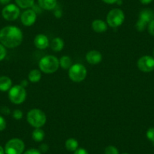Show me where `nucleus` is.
Instances as JSON below:
<instances>
[{
    "mask_svg": "<svg viewBox=\"0 0 154 154\" xmlns=\"http://www.w3.org/2000/svg\"><path fill=\"white\" fill-rule=\"evenodd\" d=\"M23 41V32L15 26H7L0 30V42L8 48L19 46Z\"/></svg>",
    "mask_w": 154,
    "mask_h": 154,
    "instance_id": "obj_1",
    "label": "nucleus"
},
{
    "mask_svg": "<svg viewBox=\"0 0 154 154\" xmlns=\"http://www.w3.org/2000/svg\"><path fill=\"white\" fill-rule=\"evenodd\" d=\"M59 60L53 55H47L42 57L38 62V67L44 73H54L58 69Z\"/></svg>",
    "mask_w": 154,
    "mask_h": 154,
    "instance_id": "obj_2",
    "label": "nucleus"
},
{
    "mask_svg": "<svg viewBox=\"0 0 154 154\" xmlns=\"http://www.w3.org/2000/svg\"><path fill=\"white\" fill-rule=\"evenodd\" d=\"M26 120L30 125L35 128L43 126L47 120L46 115L39 109H32L27 112Z\"/></svg>",
    "mask_w": 154,
    "mask_h": 154,
    "instance_id": "obj_3",
    "label": "nucleus"
},
{
    "mask_svg": "<svg viewBox=\"0 0 154 154\" xmlns=\"http://www.w3.org/2000/svg\"><path fill=\"white\" fill-rule=\"evenodd\" d=\"M125 20V14L119 8L110 10L106 15V23L109 26L116 28L121 26Z\"/></svg>",
    "mask_w": 154,
    "mask_h": 154,
    "instance_id": "obj_4",
    "label": "nucleus"
},
{
    "mask_svg": "<svg viewBox=\"0 0 154 154\" xmlns=\"http://www.w3.org/2000/svg\"><path fill=\"white\" fill-rule=\"evenodd\" d=\"M69 79L75 82H80L86 78L87 69L84 65L75 63L71 66L68 72Z\"/></svg>",
    "mask_w": 154,
    "mask_h": 154,
    "instance_id": "obj_5",
    "label": "nucleus"
},
{
    "mask_svg": "<svg viewBox=\"0 0 154 154\" xmlns=\"http://www.w3.org/2000/svg\"><path fill=\"white\" fill-rule=\"evenodd\" d=\"M8 97L11 103L14 104H20L24 102L26 97V91L24 87L20 85L11 87L8 91Z\"/></svg>",
    "mask_w": 154,
    "mask_h": 154,
    "instance_id": "obj_6",
    "label": "nucleus"
},
{
    "mask_svg": "<svg viewBox=\"0 0 154 154\" xmlns=\"http://www.w3.org/2000/svg\"><path fill=\"white\" fill-rule=\"evenodd\" d=\"M154 20V11L146 8L142 10L139 14V18L135 24V28L139 32H143L151 20Z\"/></svg>",
    "mask_w": 154,
    "mask_h": 154,
    "instance_id": "obj_7",
    "label": "nucleus"
},
{
    "mask_svg": "<svg viewBox=\"0 0 154 154\" xmlns=\"http://www.w3.org/2000/svg\"><path fill=\"white\" fill-rule=\"evenodd\" d=\"M25 144L19 138H12L8 140L5 146V154H22L24 151Z\"/></svg>",
    "mask_w": 154,
    "mask_h": 154,
    "instance_id": "obj_8",
    "label": "nucleus"
},
{
    "mask_svg": "<svg viewBox=\"0 0 154 154\" xmlns=\"http://www.w3.org/2000/svg\"><path fill=\"white\" fill-rule=\"evenodd\" d=\"M20 14V8L14 4H8L5 5L2 11V15L3 18L8 21H14L17 20Z\"/></svg>",
    "mask_w": 154,
    "mask_h": 154,
    "instance_id": "obj_9",
    "label": "nucleus"
},
{
    "mask_svg": "<svg viewBox=\"0 0 154 154\" xmlns=\"http://www.w3.org/2000/svg\"><path fill=\"white\" fill-rule=\"evenodd\" d=\"M137 67L143 72H152L154 69V57L145 55L140 57L137 60Z\"/></svg>",
    "mask_w": 154,
    "mask_h": 154,
    "instance_id": "obj_10",
    "label": "nucleus"
},
{
    "mask_svg": "<svg viewBox=\"0 0 154 154\" xmlns=\"http://www.w3.org/2000/svg\"><path fill=\"white\" fill-rule=\"evenodd\" d=\"M20 20L24 26H32L36 20V12L33 9H26L20 15Z\"/></svg>",
    "mask_w": 154,
    "mask_h": 154,
    "instance_id": "obj_11",
    "label": "nucleus"
},
{
    "mask_svg": "<svg viewBox=\"0 0 154 154\" xmlns=\"http://www.w3.org/2000/svg\"><path fill=\"white\" fill-rule=\"evenodd\" d=\"M34 45L38 49H45L49 45L48 37L44 34H38L34 38Z\"/></svg>",
    "mask_w": 154,
    "mask_h": 154,
    "instance_id": "obj_12",
    "label": "nucleus"
},
{
    "mask_svg": "<svg viewBox=\"0 0 154 154\" xmlns=\"http://www.w3.org/2000/svg\"><path fill=\"white\" fill-rule=\"evenodd\" d=\"M85 58H86L87 62L90 64H97L102 60V54L100 51L92 50L87 53Z\"/></svg>",
    "mask_w": 154,
    "mask_h": 154,
    "instance_id": "obj_13",
    "label": "nucleus"
},
{
    "mask_svg": "<svg viewBox=\"0 0 154 154\" xmlns=\"http://www.w3.org/2000/svg\"><path fill=\"white\" fill-rule=\"evenodd\" d=\"M38 4L42 9L51 11L57 6V0H38Z\"/></svg>",
    "mask_w": 154,
    "mask_h": 154,
    "instance_id": "obj_14",
    "label": "nucleus"
},
{
    "mask_svg": "<svg viewBox=\"0 0 154 154\" xmlns=\"http://www.w3.org/2000/svg\"><path fill=\"white\" fill-rule=\"evenodd\" d=\"M93 30L96 32H103L107 29V25L102 20H94L91 23Z\"/></svg>",
    "mask_w": 154,
    "mask_h": 154,
    "instance_id": "obj_15",
    "label": "nucleus"
},
{
    "mask_svg": "<svg viewBox=\"0 0 154 154\" xmlns=\"http://www.w3.org/2000/svg\"><path fill=\"white\" fill-rule=\"evenodd\" d=\"M12 85V81L9 77L2 75L0 76V91H9Z\"/></svg>",
    "mask_w": 154,
    "mask_h": 154,
    "instance_id": "obj_16",
    "label": "nucleus"
},
{
    "mask_svg": "<svg viewBox=\"0 0 154 154\" xmlns=\"http://www.w3.org/2000/svg\"><path fill=\"white\" fill-rule=\"evenodd\" d=\"M64 46V42L61 38L56 37L51 42V48L54 51H60Z\"/></svg>",
    "mask_w": 154,
    "mask_h": 154,
    "instance_id": "obj_17",
    "label": "nucleus"
},
{
    "mask_svg": "<svg viewBox=\"0 0 154 154\" xmlns=\"http://www.w3.org/2000/svg\"><path fill=\"white\" fill-rule=\"evenodd\" d=\"M79 146V143L75 139L69 138L65 142V147L69 152H75Z\"/></svg>",
    "mask_w": 154,
    "mask_h": 154,
    "instance_id": "obj_18",
    "label": "nucleus"
},
{
    "mask_svg": "<svg viewBox=\"0 0 154 154\" xmlns=\"http://www.w3.org/2000/svg\"><path fill=\"white\" fill-rule=\"evenodd\" d=\"M41 78H42V74L38 69H32L28 74V79L31 82H33V83L39 82Z\"/></svg>",
    "mask_w": 154,
    "mask_h": 154,
    "instance_id": "obj_19",
    "label": "nucleus"
},
{
    "mask_svg": "<svg viewBox=\"0 0 154 154\" xmlns=\"http://www.w3.org/2000/svg\"><path fill=\"white\" fill-rule=\"evenodd\" d=\"M45 137V132L43 130L39 128H35L32 133V140L36 142H41L43 140Z\"/></svg>",
    "mask_w": 154,
    "mask_h": 154,
    "instance_id": "obj_20",
    "label": "nucleus"
},
{
    "mask_svg": "<svg viewBox=\"0 0 154 154\" xmlns=\"http://www.w3.org/2000/svg\"><path fill=\"white\" fill-rule=\"evenodd\" d=\"M59 63L60 66L64 69H69L72 66V60L69 56H62L60 59L59 60Z\"/></svg>",
    "mask_w": 154,
    "mask_h": 154,
    "instance_id": "obj_21",
    "label": "nucleus"
},
{
    "mask_svg": "<svg viewBox=\"0 0 154 154\" xmlns=\"http://www.w3.org/2000/svg\"><path fill=\"white\" fill-rule=\"evenodd\" d=\"M34 2L35 0H15L17 6L23 9H26L33 6Z\"/></svg>",
    "mask_w": 154,
    "mask_h": 154,
    "instance_id": "obj_22",
    "label": "nucleus"
},
{
    "mask_svg": "<svg viewBox=\"0 0 154 154\" xmlns=\"http://www.w3.org/2000/svg\"><path fill=\"white\" fill-rule=\"evenodd\" d=\"M104 154H119V151L116 146L110 145L106 146L104 150Z\"/></svg>",
    "mask_w": 154,
    "mask_h": 154,
    "instance_id": "obj_23",
    "label": "nucleus"
},
{
    "mask_svg": "<svg viewBox=\"0 0 154 154\" xmlns=\"http://www.w3.org/2000/svg\"><path fill=\"white\" fill-rule=\"evenodd\" d=\"M146 137L154 144V128H149L146 131Z\"/></svg>",
    "mask_w": 154,
    "mask_h": 154,
    "instance_id": "obj_24",
    "label": "nucleus"
},
{
    "mask_svg": "<svg viewBox=\"0 0 154 154\" xmlns=\"http://www.w3.org/2000/svg\"><path fill=\"white\" fill-rule=\"evenodd\" d=\"M13 117L14 118L17 120H20V119L23 118V112L20 109H15V110L13 112Z\"/></svg>",
    "mask_w": 154,
    "mask_h": 154,
    "instance_id": "obj_25",
    "label": "nucleus"
},
{
    "mask_svg": "<svg viewBox=\"0 0 154 154\" xmlns=\"http://www.w3.org/2000/svg\"><path fill=\"white\" fill-rule=\"evenodd\" d=\"M6 54L7 51L6 49H5V47L2 44H0V61L5 59Z\"/></svg>",
    "mask_w": 154,
    "mask_h": 154,
    "instance_id": "obj_26",
    "label": "nucleus"
},
{
    "mask_svg": "<svg viewBox=\"0 0 154 154\" xmlns=\"http://www.w3.org/2000/svg\"><path fill=\"white\" fill-rule=\"evenodd\" d=\"M147 29L149 33L151 35L154 36V20H151L147 25Z\"/></svg>",
    "mask_w": 154,
    "mask_h": 154,
    "instance_id": "obj_27",
    "label": "nucleus"
},
{
    "mask_svg": "<svg viewBox=\"0 0 154 154\" xmlns=\"http://www.w3.org/2000/svg\"><path fill=\"white\" fill-rule=\"evenodd\" d=\"M5 128H6V121L2 116H0V131L5 130Z\"/></svg>",
    "mask_w": 154,
    "mask_h": 154,
    "instance_id": "obj_28",
    "label": "nucleus"
},
{
    "mask_svg": "<svg viewBox=\"0 0 154 154\" xmlns=\"http://www.w3.org/2000/svg\"><path fill=\"white\" fill-rule=\"evenodd\" d=\"M23 154H41V152L37 149L31 148V149H29L26 152H23Z\"/></svg>",
    "mask_w": 154,
    "mask_h": 154,
    "instance_id": "obj_29",
    "label": "nucleus"
},
{
    "mask_svg": "<svg viewBox=\"0 0 154 154\" xmlns=\"http://www.w3.org/2000/svg\"><path fill=\"white\" fill-rule=\"evenodd\" d=\"M73 154H88V152L85 149H83V148H78L74 152Z\"/></svg>",
    "mask_w": 154,
    "mask_h": 154,
    "instance_id": "obj_30",
    "label": "nucleus"
},
{
    "mask_svg": "<svg viewBox=\"0 0 154 154\" xmlns=\"http://www.w3.org/2000/svg\"><path fill=\"white\" fill-rule=\"evenodd\" d=\"M1 112L3 114H5V115H8L10 113V109H8L7 106H3V107L1 109Z\"/></svg>",
    "mask_w": 154,
    "mask_h": 154,
    "instance_id": "obj_31",
    "label": "nucleus"
},
{
    "mask_svg": "<svg viewBox=\"0 0 154 154\" xmlns=\"http://www.w3.org/2000/svg\"><path fill=\"white\" fill-rule=\"evenodd\" d=\"M103 2L106 4H109V5H112V4H115L116 3L118 0H102Z\"/></svg>",
    "mask_w": 154,
    "mask_h": 154,
    "instance_id": "obj_32",
    "label": "nucleus"
},
{
    "mask_svg": "<svg viewBox=\"0 0 154 154\" xmlns=\"http://www.w3.org/2000/svg\"><path fill=\"white\" fill-rule=\"evenodd\" d=\"M152 0H140V3L143 5H148V4L151 3Z\"/></svg>",
    "mask_w": 154,
    "mask_h": 154,
    "instance_id": "obj_33",
    "label": "nucleus"
},
{
    "mask_svg": "<svg viewBox=\"0 0 154 154\" xmlns=\"http://www.w3.org/2000/svg\"><path fill=\"white\" fill-rule=\"evenodd\" d=\"M11 2V0H0V4H2V5H8Z\"/></svg>",
    "mask_w": 154,
    "mask_h": 154,
    "instance_id": "obj_34",
    "label": "nucleus"
},
{
    "mask_svg": "<svg viewBox=\"0 0 154 154\" xmlns=\"http://www.w3.org/2000/svg\"><path fill=\"white\" fill-rule=\"evenodd\" d=\"M54 15L56 16V17H60L62 15V12L61 11H59V10H57V11H55V12H54Z\"/></svg>",
    "mask_w": 154,
    "mask_h": 154,
    "instance_id": "obj_35",
    "label": "nucleus"
},
{
    "mask_svg": "<svg viewBox=\"0 0 154 154\" xmlns=\"http://www.w3.org/2000/svg\"><path fill=\"white\" fill-rule=\"evenodd\" d=\"M0 154H5V149L2 146H0Z\"/></svg>",
    "mask_w": 154,
    "mask_h": 154,
    "instance_id": "obj_36",
    "label": "nucleus"
},
{
    "mask_svg": "<svg viewBox=\"0 0 154 154\" xmlns=\"http://www.w3.org/2000/svg\"><path fill=\"white\" fill-rule=\"evenodd\" d=\"M122 154H128V153H127V152H123V153H122Z\"/></svg>",
    "mask_w": 154,
    "mask_h": 154,
    "instance_id": "obj_37",
    "label": "nucleus"
},
{
    "mask_svg": "<svg viewBox=\"0 0 154 154\" xmlns=\"http://www.w3.org/2000/svg\"><path fill=\"white\" fill-rule=\"evenodd\" d=\"M153 57H154V50H153Z\"/></svg>",
    "mask_w": 154,
    "mask_h": 154,
    "instance_id": "obj_38",
    "label": "nucleus"
}]
</instances>
